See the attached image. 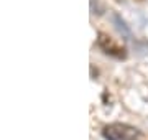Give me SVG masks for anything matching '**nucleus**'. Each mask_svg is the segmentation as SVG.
<instances>
[{
  "mask_svg": "<svg viewBox=\"0 0 148 140\" xmlns=\"http://www.w3.org/2000/svg\"><path fill=\"white\" fill-rule=\"evenodd\" d=\"M102 135L106 140H143L142 132L127 124H109L104 127Z\"/></svg>",
  "mask_w": 148,
  "mask_h": 140,
  "instance_id": "f257e3e1",
  "label": "nucleus"
},
{
  "mask_svg": "<svg viewBox=\"0 0 148 140\" xmlns=\"http://www.w3.org/2000/svg\"><path fill=\"white\" fill-rule=\"evenodd\" d=\"M97 45L101 46V49L106 54L114 56V58H117V59H122V58L127 56V49L123 48V46H120L117 41H114V38H110L109 35H106V33H99Z\"/></svg>",
  "mask_w": 148,
  "mask_h": 140,
  "instance_id": "f03ea898",
  "label": "nucleus"
}]
</instances>
